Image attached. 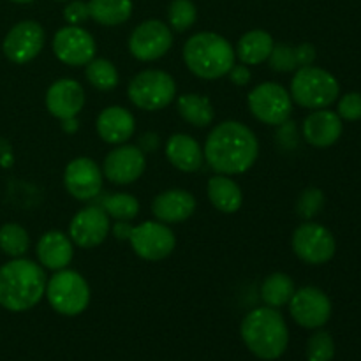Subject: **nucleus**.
<instances>
[{
  "label": "nucleus",
  "mask_w": 361,
  "mask_h": 361,
  "mask_svg": "<svg viewBox=\"0 0 361 361\" xmlns=\"http://www.w3.org/2000/svg\"><path fill=\"white\" fill-rule=\"evenodd\" d=\"M293 252L307 264H324L331 261L337 250L334 233L317 222L305 221L295 229L291 238Z\"/></svg>",
  "instance_id": "9"
},
{
  "label": "nucleus",
  "mask_w": 361,
  "mask_h": 361,
  "mask_svg": "<svg viewBox=\"0 0 361 361\" xmlns=\"http://www.w3.org/2000/svg\"><path fill=\"white\" fill-rule=\"evenodd\" d=\"M243 344L256 358L264 361L279 360L289 344V328L279 309L257 307L242 321Z\"/></svg>",
  "instance_id": "3"
},
{
  "label": "nucleus",
  "mask_w": 361,
  "mask_h": 361,
  "mask_svg": "<svg viewBox=\"0 0 361 361\" xmlns=\"http://www.w3.org/2000/svg\"><path fill=\"white\" fill-rule=\"evenodd\" d=\"M344 130L342 118L331 109H314L302 123V136L316 148H328L337 143Z\"/></svg>",
  "instance_id": "19"
},
{
  "label": "nucleus",
  "mask_w": 361,
  "mask_h": 361,
  "mask_svg": "<svg viewBox=\"0 0 361 361\" xmlns=\"http://www.w3.org/2000/svg\"><path fill=\"white\" fill-rule=\"evenodd\" d=\"M44 28L34 20H25L14 25L4 39V55L13 63H28L41 53L44 46Z\"/></svg>",
  "instance_id": "14"
},
{
  "label": "nucleus",
  "mask_w": 361,
  "mask_h": 361,
  "mask_svg": "<svg viewBox=\"0 0 361 361\" xmlns=\"http://www.w3.org/2000/svg\"><path fill=\"white\" fill-rule=\"evenodd\" d=\"M208 200L222 214H236L242 208L243 194L238 183L228 175H215L208 180Z\"/></svg>",
  "instance_id": "24"
},
{
  "label": "nucleus",
  "mask_w": 361,
  "mask_h": 361,
  "mask_svg": "<svg viewBox=\"0 0 361 361\" xmlns=\"http://www.w3.org/2000/svg\"><path fill=\"white\" fill-rule=\"evenodd\" d=\"M95 129L104 143L123 145L136 133V120L129 109L122 106H108L99 113Z\"/></svg>",
  "instance_id": "21"
},
{
  "label": "nucleus",
  "mask_w": 361,
  "mask_h": 361,
  "mask_svg": "<svg viewBox=\"0 0 361 361\" xmlns=\"http://www.w3.org/2000/svg\"><path fill=\"white\" fill-rule=\"evenodd\" d=\"M203 154L217 175H242L257 161L259 141L245 123L226 120L210 130Z\"/></svg>",
  "instance_id": "1"
},
{
  "label": "nucleus",
  "mask_w": 361,
  "mask_h": 361,
  "mask_svg": "<svg viewBox=\"0 0 361 361\" xmlns=\"http://www.w3.org/2000/svg\"><path fill=\"white\" fill-rule=\"evenodd\" d=\"M11 2H14V4H30V2H35V0H11Z\"/></svg>",
  "instance_id": "42"
},
{
  "label": "nucleus",
  "mask_w": 361,
  "mask_h": 361,
  "mask_svg": "<svg viewBox=\"0 0 361 361\" xmlns=\"http://www.w3.org/2000/svg\"><path fill=\"white\" fill-rule=\"evenodd\" d=\"M44 101L46 109L55 118H76L85 106V90L80 81L62 78V80L49 85Z\"/></svg>",
  "instance_id": "18"
},
{
  "label": "nucleus",
  "mask_w": 361,
  "mask_h": 361,
  "mask_svg": "<svg viewBox=\"0 0 361 361\" xmlns=\"http://www.w3.org/2000/svg\"><path fill=\"white\" fill-rule=\"evenodd\" d=\"M274 46L275 41L271 34L257 28V30L245 32L240 37L235 53L240 62L245 63V66H259V63L267 62Z\"/></svg>",
  "instance_id": "25"
},
{
  "label": "nucleus",
  "mask_w": 361,
  "mask_h": 361,
  "mask_svg": "<svg viewBox=\"0 0 361 361\" xmlns=\"http://www.w3.org/2000/svg\"><path fill=\"white\" fill-rule=\"evenodd\" d=\"M289 95L293 102L305 109H324L334 104L341 95L337 78L326 69L316 66L300 67L295 71Z\"/></svg>",
  "instance_id": "5"
},
{
  "label": "nucleus",
  "mask_w": 361,
  "mask_h": 361,
  "mask_svg": "<svg viewBox=\"0 0 361 361\" xmlns=\"http://www.w3.org/2000/svg\"><path fill=\"white\" fill-rule=\"evenodd\" d=\"M133 0H88L90 20L104 27H118L133 16Z\"/></svg>",
  "instance_id": "27"
},
{
  "label": "nucleus",
  "mask_w": 361,
  "mask_h": 361,
  "mask_svg": "<svg viewBox=\"0 0 361 361\" xmlns=\"http://www.w3.org/2000/svg\"><path fill=\"white\" fill-rule=\"evenodd\" d=\"M87 81L99 92H111L118 87V69L106 59H92L85 66Z\"/></svg>",
  "instance_id": "30"
},
{
  "label": "nucleus",
  "mask_w": 361,
  "mask_h": 361,
  "mask_svg": "<svg viewBox=\"0 0 361 361\" xmlns=\"http://www.w3.org/2000/svg\"><path fill=\"white\" fill-rule=\"evenodd\" d=\"M129 101L143 111H161L176 97V83L171 74L161 69L137 73L127 87Z\"/></svg>",
  "instance_id": "7"
},
{
  "label": "nucleus",
  "mask_w": 361,
  "mask_h": 361,
  "mask_svg": "<svg viewBox=\"0 0 361 361\" xmlns=\"http://www.w3.org/2000/svg\"><path fill=\"white\" fill-rule=\"evenodd\" d=\"M197 9L192 0H171L168 7V27L175 32H185L196 23Z\"/></svg>",
  "instance_id": "32"
},
{
  "label": "nucleus",
  "mask_w": 361,
  "mask_h": 361,
  "mask_svg": "<svg viewBox=\"0 0 361 361\" xmlns=\"http://www.w3.org/2000/svg\"><path fill=\"white\" fill-rule=\"evenodd\" d=\"M53 53L62 63L69 67L87 66L95 59L97 44L88 30L80 25H66L56 30L53 37Z\"/></svg>",
  "instance_id": "13"
},
{
  "label": "nucleus",
  "mask_w": 361,
  "mask_h": 361,
  "mask_svg": "<svg viewBox=\"0 0 361 361\" xmlns=\"http://www.w3.org/2000/svg\"><path fill=\"white\" fill-rule=\"evenodd\" d=\"M147 168V157L143 150L134 145H116L102 162V175L116 185L134 183Z\"/></svg>",
  "instance_id": "15"
},
{
  "label": "nucleus",
  "mask_w": 361,
  "mask_h": 361,
  "mask_svg": "<svg viewBox=\"0 0 361 361\" xmlns=\"http://www.w3.org/2000/svg\"><path fill=\"white\" fill-rule=\"evenodd\" d=\"M155 219L164 224H180L189 221L196 212V197L183 189H169L157 194L152 203Z\"/></svg>",
  "instance_id": "20"
},
{
  "label": "nucleus",
  "mask_w": 361,
  "mask_h": 361,
  "mask_svg": "<svg viewBox=\"0 0 361 361\" xmlns=\"http://www.w3.org/2000/svg\"><path fill=\"white\" fill-rule=\"evenodd\" d=\"M63 20L69 25H81L90 20V11H88V2L83 0H73L63 9Z\"/></svg>",
  "instance_id": "37"
},
{
  "label": "nucleus",
  "mask_w": 361,
  "mask_h": 361,
  "mask_svg": "<svg viewBox=\"0 0 361 361\" xmlns=\"http://www.w3.org/2000/svg\"><path fill=\"white\" fill-rule=\"evenodd\" d=\"M166 157L173 168L183 173L200 171L204 162L203 148L189 134H173L166 143Z\"/></svg>",
  "instance_id": "23"
},
{
  "label": "nucleus",
  "mask_w": 361,
  "mask_h": 361,
  "mask_svg": "<svg viewBox=\"0 0 361 361\" xmlns=\"http://www.w3.org/2000/svg\"><path fill=\"white\" fill-rule=\"evenodd\" d=\"M288 305L295 323L307 330L323 328L331 317L330 298L323 289L316 286H305L295 291Z\"/></svg>",
  "instance_id": "12"
},
{
  "label": "nucleus",
  "mask_w": 361,
  "mask_h": 361,
  "mask_svg": "<svg viewBox=\"0 0 361 361\" xmlns=\"http://www.w3.org/2000/svg\"><path fill=\"white\" fill-rule=\"evenodd\" d=\"M73 245L74 243L71 242L66 233L56 231V229L44 233L39 238L37 247H35L39 264L51 271L63 270V268L69 267L74 257Z\"/></svg>",
  "instance_id": "22"
},
{
  "label": "nucleus",
  "mask_w": 361,
  "mask_h": 361,
  "mask_svg": "<svg viewBox=\"0 0 361 361\" xmlns=\"http://www.w3.org/2000/svg\"><path fill=\"white\" fill-rule=\"evenodd\" d=\"M335 356V342L328 331H316L307 342V360L331 361Z\"/></svg>",
  "instance_id": "33"
},
{
  "label": "nucleus",
  "mask_w": 361,
  "mask_h": 361,
  "mask_svg": "<svg viewBox=\"0 0 361 361\" xmlns=\"http://www.w3.org/2000/svg\"><path fill=\"white\" fill-rule=\"evenodd\" d=\"M104 175L95 161L88 157H78L66 166L63 185L67 192L78 201H94L102 192Z\"/></svg>",
  "instance_id": "16"
},
{
  "label": "nucleus",
  "mask_w": 361,
  "mask_h": 361,
  "mask_svg": "<svg viewBox=\"0 0 361 361\" xmlns=\"http://www.w3.org/2000/svg\"><path fill=\"white\" fill-rule=\"evenodd\" d=\"M337 115L348 122H358L361 120V94L360 92H348L342 95L337 106Z\"/></svg>",
  "instance_id": "36"
},
{
  "label": "nucleus",
  "mask_w": 361,
  "mask_h": 361,
  "mask_svg": "<svg viewBox=\"0 0 361 361\" xmlns=\"http://www.w3.org/2000/svg\"><path fill=\"white\" fill-rule=\"evenodd\" d=\"M56 2H69V0H56Z\"/></svg>",
  "instance_id": "43"
},
{
  "label": "nucleus",
  "mask_w": 361,
  "mask_h": 361,
  "mask_svg": "<svg viewBox=\"0 0 361 361\" xmlns=\"http://www.w3.org/2000/svg\"><path fill=\"white\" fill-rule=\"evenodd\" d=\"M173 46V32L164 21L147 20L137 25L129 37V51L140 62L162 59Z\"/></svg>",
  "instance_id": "11"
},
{
  "label": "nucleus",
  "mask_w": 361,
  "mask_h": 361,
  "mask_svg": "<svg viewBox=\"0 0 361 361\" xmlns=\"http://www.w3.org/2000/svg\"><path fill=\"white\" fill-rule=\"evenodd\" d=\"M176 111L180 118L185 120L189 126L203 129V127L212 126L215 118L214 106L210 99L201 94H183L176 101Z\"/></svg>",
  "instance_id": "26"
},
{
  "label": "nucleus",
  "mask_w": 361,
  "mask_h": 361,
  "mask_svg": "<svg viewBox=\"0 0 361 361\" xmlns=\"http://www.w3.org/2000/svg\"><path fill=\"white\" fill-rule=\"evenodd\" d=\"M229 80H231L233 85H238V87H245V85L250 83L252 80V73H250L249 66L245 63H238V66H233L228 73Z\"/></svg>",
  "instance_id": "39"
},
{
  "label": "nucleus",
  "mask_w": 361,
  "mask_h": 361,
  "mask_svg": "<svg viewBox=\"0 0 361 361\" xmlns=\"http://www.w3.org/2000/svg\"><path fill=\"white\" fill-rule=\"evenodd\" d=\"M111 231H113V236H115L116 240H129L130 231H133V226H130L129 222L116 221L115 226L111 228Z\"/></svg>",
  "instance_id": "40"
},
{
  "label": "nucleus",
  "mask_w": 361,
  "mask_h": 361,
  "mask_svg": "<svg viewBox=\"0 0 361 361\" xmlns=\"http://www.w3.org/2000/svg\"><path fill=\"white\" fill-rule=\"evenodd\" d=\"M94 201V204L102 208L108 214V217L115 219V221L130 222L140 214V201L133 194L101 192Z\"/></svg>",
  "instance_id": "28"
},
{
  "label": "nucleus",
  "mask_w": 361,
  "mask_h": 361,
  "mask_svg": "<svg viewBox=\"0 0 361 361\" xmlns=\"http://www.w3.org/2000/svg\"><path fill=\"white\" fill-rule=\"evenodd\" d=\"M130 249L145 261H162L173 254L176 247L175 233L164 222L147 221L133 226L129 236Z\"/></svg>",
  "instance_id": "10"
},
{
  "label": "nucleus",
  "mask_w": 361,
  "mask_h": 361,
  "mask_svg": "<svg viewBox=\"0 0 361 361\" xmlns=\"http://www.w3.org/2000/svg\"><path fill=\"white\" fill-rule=\"evenodd\" d=\"M48 277L39 263L14 257L0 268V307L9 312H25L37 305L46 291Z\"/></svg>",
  "instance_id": "2"
},
{
  "label": "nucleus",
  "mask_w": 361,
  "mask_h": 361,
  "mask_svg": "<svg viewBox=\"0 0 361 361\" xmlns=\"http://www.w3.org/2000/svg\"><path fill=\"white\" fill-rule=\"evenodd\" d=\"M109 229L108 214L97 204H90L71 219L69 238L81 249H94L108 238Z\"/></svg>",
  "instance_id": "17"
},
{
  "label": "nucleus",
  "mask_w": 361,
  "mask_h": 361,
  "mask_svg": "<svg viewBox=\"0 0 361 361\" xmlns=\"http://www.w3.org/2000/svg\"><path fill=\"white\" fill-rule=\"evenodd\" d=\"M183 62L194 76L212 81L228 76L236 63V53L217 32H197L183 44Z\"/></svg>",
  "instance_id": "4"
},
{
  "label": "nucleus",
  "mask_w": 361,
  "mask_h": 361,
  "mask_svg": "<svg viewBox=\"0 0 361 361\" xmlns=\"http://www.w3.org/2000/svg\"><path fill=\"white\" fill-rule=\"evenodd\" d=\"M295 282L288 274L275 271L268 275L264 282L261 284V298L267 303V307L271 309H281L289 303V300L295 295Z\"/></svg>",
  "instance_id": "29"
},
{
  "label": "nucleus",
  "mask_w": 361,
  "mask_h": 361,
  "mask_svg": "<svg viewBox=\"0 0 361 361\" xmlns=\"http://www.w3.org/2000/svg\"><path fill=\"white\" fill-rule=\"evenodd\" d=\"M44 296L55 312L74 317L90 305V286L81 274L63 268L48 279Z\"/></svg>",
  "instance_id": "6"
},
{
  "label": "nucleus",
  "mask_w": 361,
  "mask_h": 361,
  "mask_svg": "<svg viewBox=\"0 0 361 361\" xmlns=\"http://www.w3.org/2000/svg\"><path fill=\"white\" fill-rule=\"evenodd\" d=\"M268 63H270L271 71H275V73H293V71L298 69L295 48L289 44H284V42L275 44L270 56H268Z\"/></svg>",
  "instance_id": "35"
},
{
  "label": "nucleus",
  "mask_w": 361,
  "mask_h": 361,
  "mask_svg": "<svg viewBox=\"0 0 361 361\" xmlns=\"http://www.w3.org/2000/svg\"><path fill=\"white\" fill-rule=\"evenodd\" d=\"M295 56H296V63L300 67H307V66H314L316 62V48H314L310 42H302V44L295 46Z\"/></svg>",
  "instance_id": "38"
},
{
  "label": "nucleus",
  "mask_w": 361,
  "mask_h": 361,
  "mask_svg": "<svg viewBox=\"0 0 361 361\" xmlns=\"http://www.w3.org/2000/svg\"><path fill=\"white\" fill-rule=\"evenodd\" d=\"M324 207V194L321 189L316 187H309L303 190L296 203V214L303 219V221H312Z\"/></svg>",
  "instance_id": "34"
},
{
  "label": "nucleus",
  "mask_w": 361,
  "mask_h": 361,
  "mask_svg": "<svg viewBox=\"0 0 361 361\" xmlns=\"http://www.w3.org/2000/svg\"><path fill=\"white\" fill-rule=\"evenodd\" d=\"M247 106L254 118L271 127L288 123L293 113V99L289 92L282 85L271 81L254 87L247 95Z\"/></svg>",
  "instance_id": "8"
},
{
  "label": "nucleus",
  "mask_w": 361,
  "mask_h": 361,
  "mask_svg": "<svg viewBox=\"0 0 361 361\" xmlns=\"http://www.w3.org/2000/svg\"><path fill=\"white\" fill-rule=\"evenodd\" d=\"M30 247V236L23 226L7 222L0 228V250L6 256L23 257Z\"/></svg>",
  "instance_id": "31"
},
{
  "label": "nucleus",
  "mask_w": 361,
  "mask_h": 361,
  "mask_svg": "<svg viewBox=\"0 0 361 361\" xmlns=\"http://www.w3.org/2000/svg\"><path fill=\"white\" fill-rule=\"evenodd\" d=\"M62 127L67 134H74L78 130V122L76 118H69V120H62Z\"/></svg>",
  "instance_id": "41"
}]
</instances>
